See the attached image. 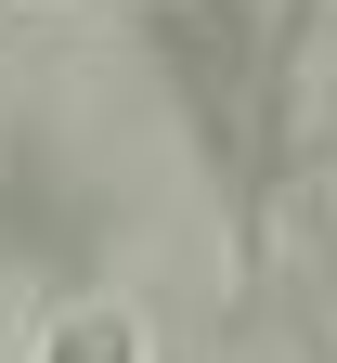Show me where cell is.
Segmentation results:
<instances>
[{
    "label": "cell",
    "instance_id": "cell-1",
    "mask_svg": "<svg viewBox=\"0 0 337 363\" xmlns=\"http://www.w3.org/2000/svg\"><path fill=\"white\" fill-rule=\"evenodd\" d=\"M26 363H143V325H130L117 298H65L53 325H39V350H26Z\"/></svg>",
    "mask_w": 337,
    "mask_h": 363
}]
</instances>
